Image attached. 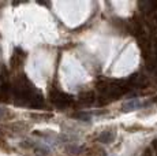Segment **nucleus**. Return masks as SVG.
<instances>
[{
  "label": "nucleus",
  "instance_id": "nucleus-1",
  "mask_svg": "<svg viewBox=\"0 0 157 156\" xmlns=\"http://www.w3.org/2000/svg\"><path fill=\"white\" fill-rule=\"evenodd\" d=\"M144 106H145V104L140 100V99H132V100L127 101V103L123 106V110H124V111H131V110L141 108V107H144Z\"/></svg>",
  "mask_w": 157,
  "mask_h": 156
},
{
  "label": "nucleus",
  "instance_id": "nucleus-2",
  "mask_svg": "<svg viewBox=\"0 0 157 156\" xmlns=\"http://www.w3.org/2000/svg\"><path fill=\"white\" fill-rule=\"evenodd\" d=\"M2 115H4V110H3L2 107H0V116H2Z\"/></svg>",
  "mask_w": 157,
  "mask_h": 156
}]
</instances>
